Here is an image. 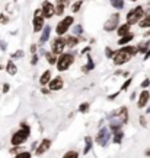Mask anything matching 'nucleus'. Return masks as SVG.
<instances>
[{"instance_id": "37", "label": "nucleus", "mask_w": 150, "mask_h": 158, "mask_svg": "<svg viewBox=\"0 0 150 158\" xmlns=\"http://www.w3.org/2000/svg\"><path fill=\"white\" fill-rule=\"evenodd\" d=\"M0 22H2V23H6V22H7V19L5 18V15H0Z\"/></svg>"}, {"instance_id": "20", "label": "nucleus", "mask_w": 150, "mask_h": 158, "mask_svg": "<svg viewBox=\"0 0 150 158\" xmlns=\"http://www.w3.org/2000/svg\"><path fill=\"white\" fill-rule=\"evenodd\" d=\"M6 70H7V73L9 75H16L18 69H16V64L13 62H9L7 64H6Z\"/></svg>"}, {"instance_id": "38", "label": "nucleus", "mask_w": 150, "mask_h": 158, "mask_svg": "<svg viewBox=\"0 0 150 158\" xmlns=\"http://www.w3.org/2000/svg\"><path fill=\"white\" fill-rule=\"evenodd\" d=\"M37 60H38V57H37V54H34V57H32V60H31V63H32V64H37Z\"/></svg>"}, {"instance_id": "42", "label": "nucleus", "mask_w": 150, "mask_h": 158, "mask_svg": "<svg viewBox=\"0 0 150 158\" xmlns=\"http://www.w3.org/2000/svg\"><path fill=\"white\" fill-rule=\"evenodd\" d=\"M22 56H23L22 51H19V53H16V54H13V57H22Z\"/></svg>"}, {"instance_id": "41", "label": "nucleus", "mask_w": 150, "mask_h": 158, "mask_svg": "<svg viewBox=\"0 0 150 158\" xmlns=\"http://www.w3.org/2000/svg\"><path fill=\"white\" fill-rule=\"evenodd\" d=\"M118 94H120V92H115V94H112V95H109V97H108V100H114V98H115V97H117Z\"/></svg>"}, {"instance_id": "13", "label": "nucleus", "mask_w": 150, "mask_h": 158, "mask_svg": "<svg viewBox=\"0 0 150 158\" xmlns=\"http://www.w3.org/2000/svg\"><path fill=\"white\" fill-rule=\"evenodd\" d=\"M63 86H64V82H63V79L60 76H57L56 79L50 81V91H60Z\"/></svg>"}, {"instance_id": "25", "label": "nucleus", "mask_w": 150, "mask_h": 158, "mask_svg": "<svg viewBox=\"0 0 150 158\" xmlns=\"http://www.w3.org/2000/svg\"><path fill=\"white\" fill-rule=\"evenodd\" d=\"M63 9H64V5H63V3H57V5L54 6V13H56V15H61V13H63Z\"/></svg>"}, {"instance_id": "33", "label": "nucleus", "mask_w": 150, "mask_h": 158, "mask_svg": "<svg viewBox=\"0 0 150 158\" xmlns=\"http://www.w3.org/2000/svg\"><path fill=\"white\" fill-rule=\"evenodd\" d=\"M131 82H133V79L130 78V79H127V81H125V82H124V84H122V86H121V89L120 91H125L128 88V86H130V85H131Z\"/></svg>"}, {"instance_id": "10", "label": "nucleus", "mask_w": 150, "mask_h": 158, "mask_svg": "<svg viewBox=\"0 0 150 158\" xmlns=\"http://www.w3.org/2000/svg\"><path fill=\"white\" fill-rule=\"evenodd\" d=\"M118 21H120V15H118V13L112 15V16L108 19V22L105 23V31H112L114 28H117Z\"/></svg>"}, {"instance_id": "3", "label": "nucleus", "mask_w": 150, "mask_h": 158, "mask_svg": "<svg viewBox=\"0 0 150 158\" xmlns=\"http://www.w3.org/2000/svg\"><path fill=\"white\" fill-rule=\"evenodd\" d=\"M143 16H144V10H143V7H141V6L134 7L131 12H128V15H127V25H134V23L140 22Z\"/></svg>"}, {"instance_id": "9", "label": "nucleus", "mask_w": 150, "mask_h": 158, "mask_svg": "<svg viewBox=\"0 0 150 158\" xmlns=\"http://www.w3.org/2000/svg\"><path fill=\"white\" fill-rule=\"evenodd\" d=\"M41 13L42 16L50 19V18L54 16V5H51L50 2H44L42 3V7H41Z\"/></svg>"}, {"instance_id": "36", "label": "nucleus", "mask_w": 150, "mask_h": 158, "mask_svg": "<svg viewBox=\"0 0 150 158\" xmlns=\"http://www.w3.org/2000/svg\"><path fill=\"white\" fill-rule=\"evenodd\" d=\"M106 57H114V54H112L111 48H106Z\"/></svg>"}, {"instance_id": "1", "label": "nucleus", "mask_w": 150, "mask_h": 158, "mask_svg": "<svg viewBox=\"0 0 150 158\" xmlns=\"http://www.w3.org/2000/svg\"><path fill=\"white\" fill-rule=\"evenodd\" d=\"M139 51H137V47H122L121 50H118L115 54H114V57H112V60H114V63L117 64V66H121V64H124V63H127L130 59H131V56H134V54H137Z\"/></svg>"}, {"instance_id": "45", "label": "nucleus", "mask_w": 150, "mask_h": 158, "mask_svg": "<svg viewBox=\"0 0 150 158\" xmlns=\"http://www.w3.org/2000/svg\"><path fill=\"white\" fill-rule=\"evenodd\" d=\"M35 48H37V45H31V51H32L34 54H35Z\"/></svg>"}, {"instance_id": "16", "label": "nucleus", "mask_w": 150, "mask_h": 158, "mask_svg": "<svg viewBox=\"0 0 150 158\" xmlns=\"http://www.w3.org/2000/svg\"><path fill=\"white\" fill-rule=\"evenodd\" d=\"M50 79H51V72L50 70H45L44 73L41 75V78H39V84L41 85L50 84Z\"/></svg>"}, {"instance_id": "47", "label": "nucleus", "mask_w": 150, "mask_h": 158, "mask_svg": "<svg viewBox=\"0 0 150 158\" xmlns=\"http://www.w3.org/2000/svg\"><path fill=\"white\" fill-rule=\"evenodd\" d=\"M147 113H150V107H149V110H147Z\"/></svg>"}, {"instance_id": "39", "label": "nucleus", "mask_w": 150, "mask_h": 158, "mask_svg": "<svg viewBox=\"0 0 150 158\" xmlns=\"http://www.w3.org/2000/svg\"><path fill=\"white\" fill-rule=\"evenodd\" d=\"M140 123H141V126H143V127H146V120H144V117H143V116L140 117Z\"/></svg>"}, {"instance_id": "11", "label": "nucleus", "mask_w": 150, "mask_h": 158, "mask_svg": "<svg viewBox=\"0 0 150 158\" xmlns=\"http://www.w3.org/2000/svg\"><path fill=\"white\" fill-rule=\"evenodd\" d=\"M51 147V141L50 139H42V141L39 142L38 148H37V155H42L44 152H47Z\"/></svg>"}, {"instance_id": "40", "label": "nucleus", "mask_w": 150, "mask_h": 158, "mask_svg": "<svg viewBox=\"0 0 150 158\" xmlns=\"http://www.w3.org/2000/svg\"><path fill=\"white\" fill-rule=\"evenodd\" d=\"M7 91H9V84H5V85H3V92L6 94Z\"/></svg>"}, {"instance_id": "12", "label": "nucleus", "mask_w": 150, "mask_h": 158, "mask_svg": "<svg viewBox=\"0 0 150 158\" xmlns=\"http://www.w3.org/2000/svg\"><path fill=\"white\" fill-rule=\"evenodd\" d=\"M149 98H150V92L144 89L143 92H141V94H140V98H139V101H137V106H139V108H144L146 104L149 102Z\"/></svg>"}, {"instance_id": "44", "label": "nucleus", "mask_w": 150, "mask_h": 158, "mask_svg": "<svg viewBox=\"0 0 150 158\" xmlns=\"http://www.w3.org/2000/svg\"><path fill=\"white\" fill-rule=\"evenodd\" d=\"M58 3H63V5H66V3H69V0H57Z\"/></svg>"}, {"instance_id": "14", "label": "nucleus", "mask_w": 150, "mask_h": 158, "mask_svg": "<svg viewBox=\"0 0 150 158\" xmlns=\"http://www.w3.org/2000/svg\"><path fill=\"white\" fill-rule=\"evenodd\" d=\"M115 116H118V117H120V120L122 122V124L127 123V122H128V108L127 107H121L117 113H115Z\"/></svg>"}, {"instance_id": "24", "label": "nucleus", "mask_w": 150, "mask_h": 158, "mask_svg": "<svg viewBox=\"0 0 150 158\" xmlns=\"http://www.w3.org/2000/svg\"><path fill=\"white\" fill-rule=\"evenodd\" d=\"M45 57H47V60H48L50 64H56L57 63V59H56V54H54V53H47Z\"/></svg>"}, {"instance_id": "22", "label": "nucleus", "mask_w": 150, "mask_h": 158, "mask_svg": "<svg viewBox=\"0 0 150 158\" xmlns=\"http://www.w3.org/2000/svg\"><path fill=\"white\" fill-rule=\"evenodd\" d=\"M122 138H124V133H122V130H118V132H115L114 133V143H121Z\"/></svg>"}, {"instance_id": "29", "label": "nucleus", "mask_w": 150, "mask_h": 158, "mask_svg": "<svg viewBox=\"0 0 150 158\" xmlns=\"http://www.w3.org/2000/svg\"><path fill=\"white\" fill-rule=\"evenodd\" d=\"M31 157H32V154L28 152V151H25V152L16 154V157H15V158H31Z\"/></svg>"}, {"instance_id": "26", "label": "nucleus", "mask_w": 150, "mask_h": 158, "mask_svg": "<svg viewBox=\"0 0 150 158\" xmlns=\"http://www.w3.org/2000/svg\"><path fill=\"white\" fill-rule=\"evenodd\" d=\"M140 27H141V28H147V27H149L150 28V18L144 16V19L140 21Z\"/></svg>"}, {"instance_id": "34", "label": "nucleus", "mask_w": 150, "mask_h": 158, "mask_svg": "<svg viewBox=\"0 0 150 158\" xmlns=\"http://www.w3.org/2000/svg\"><path fill=\"white\" fill-rule=\"evenodd\" d=\"M149 85H150V79H144V81L141 82V88H143V89H146Z\"/></svg>"}, {"instance_id": "23", "label": "nucleus", "mask_w": 150, "mask_h": 158, "mask_svg": "<svg viewBox=\"0 0 150 158\" xmlns=\"http://www.w3.org/2000/svg\"><path fill=\"white\" fill-rule=\"evenodd\" d=\"M77 43H79V40L76 38V37H69V38H66V45L67 47H74Z\"/></svg>"}, {"instance_id": "6", "label": "nucleus", "mask_w": 150, "mask_h": 158, "mask_svg": "<svg viewBox=\"0 0 150 158\" xmlns=\"http://www.w3.org/2000/svg\"><path fill=\"white\" fill-rule=\"evenodd\" d=\"M109 138H111L109 130L106 129V127H102V129L98 132L96 142H98V145H101V147H106V143H108V141H109Z\"/></svg>"}, {"instance_id": "48", "label": "nucleus", "mask_w": 150, "mask_h": 158, "mask_svg": "<svg viewBox=\"0 0 150 158\" xmlns=\"http://www.w3.org/2000/svg\"><path fill=\"white\" fill-rule=\"evenodd\" d=\"M133 2H134V0H133Z\"/></svg>"}, {"instance_id": "30", "label": "nucleus", "mask_w": 150, "mask_h": 158, "mask_svg": "<svg viewBox=\"0 0 150 158\" xmlns=\"http://www.w3.org/2000/svg\"><path fill=\"white\" fill-rule=\"evenodd\" d=\"M93 69V60L89 57V62H88V66H85L83 68V72H89V70H92Z\"/></svg>"}, {"instance_id": "5", "label": "nucleus", "mask_w": 150, "mask_h": 158, "mask_svg": "<svg viewBox=\"0 0 150 158\" xmlns=\"http://www.w3.org/2000/svg\"><path fill=\"white\" fill-rule=\"evenodd\" d=\"M72 23H73V16H66L64 19H61L60 22L57 23V34L58 35H63V34H66L67 32V29L72 27Z\"/></svg>"}, {"instance_id": "19", "label": "nucleus", "mask_w": 150, "mask_h": 158, "mask_svg": "<svg viewBox=\"0 0 150 158\" xmlns=\"http://www.w3.org/2000/svg\"><path fill=\"white\" fill-rule=\"evenodd\" d=\"M118 35L120 37H124V35H127L130 34V25H127V23H124V25H121L120 28H118Z\"/></svg>"}, {"instance_id": "31", "label": "nucleus", "mask_w": 150, "mask_h": 158, "mask_svg": "<svg viewBox=\"0 0 150 158\" xmlns=\"http://www.w3.org/2000/svg\"><path fill=\"white\" fill-rule=\"evenodd\" d=\"M88 108H89V102H83V104H80L79 111H80V113H86V111H88Z\"/></svg>"}, {"instance_id": "8", "label": "nucleus", "mask_w": 150, "mask_h": 158, "mask_svg": "<svg viewBox=\"0 0 150 158\" xmlns=\"http://www.w3.org/2000/svg\"><path fill=\"white\" fill-rule=\"evenodd\" d=\"M64 47H66V38H56L53 41V51L51 53H54V54H61L63 50H64Z\"/></svg>"}, {"instance_id": "21", "label": "nucleus", "mask_w": 150, "mask_h": 158, "mask_svg": "<svg viewBox=\"0 0 150 158\" xmlns=\"http://www.w3.org/2000/svg\"><path fill=\"white\" fill-rule=\"evenodd\" d=\"M133 37H134L133 34H127V35H124V37H121V40H118V44H121V45L127 44V43H130V41L133 40Z\"/></svg>"}, {"instance_id": "7", "label": "nucleus", "mask_w": 150, "mask_h": 158, "mask_svg": "<svg viewBox=\"0 0 150 158\" xmlns=\"http://www.w3.org/2000/svg\"><path fill=\"white\" fill-rule=\"evenodd\" d=\"M42 28H44V16L41 13V9H38L34 13V31L39 32Z\"/></svg>"}, {"instance_id": "32", "label": "nucleus", "mask_w": 150, "mask_h": 158, "mask_svg": "<svg viewBox=\"0 0 150 158\" xmlns=\"http://www.w3.org/2000/svg\"><path fill=\"white\" fill-rule=\"evenodd\" d=\"M80 6H82V2H80V0L74 2V3H73V6H72V10L73 12H77L79 9H80Z\"/></svg>"}, {"instance_id": "35", "label": "nucleus", "mask_w": 150, "mask_h": 158, "mask_svg": "<svg viewBox=\"0 0 150 158\" xmlns=\"http://www.w3.org/2000/svg\"><path fill=\"white\" fill-rule=\"evenodd\" d=\"M74 32H76V34H82V27H80V25L74 27Z\"/></svg>"}, {"instance_id": "18", "label": "nucleus", "mask_w": 150, "mask_h": 158, "mask_svg": "<svg viewBox=\"0 0 150 158\" xmlns=\"http://www.w3.org/2000/svg\"><path fill=\"white\" fill-rule=\"evenodd\" d=\"M92 149V138L90 136H86L85 138V149H83V154H89V151Z\"/></svg>"}, {"instance_id": "17", "label": "nucleus", "mask_w": 150, "mask_h": 158, "mask_svg": "<svg viewBox=\"0 0 150 158\" xmlns=\"http://www.w3.org/2000/svg\"><path fill=\"white\" fill-rule=\"evenodd\" d=\"M50 32H51V28H50V27H44V31H42V34H41V38H39L41 44H42V43H45L47 40L50 38Z\"/></svg>"}, {"instance_id": "4", "label": "nucleus", "mask_w": 150, "mask_h": 158, "mask_svg": "<svg viewBox=\"0 0 150 158\" xmlns=\"http://www.w3.org/2000/svg\"><path fill=\"white\" fill-rule=\"evenodd\" d=\"M73 60H74V57H73V54H67V53H64V54H61L58 59H57V69L60 70V72H63V70H67V69L72 66Z\"/></svg>"}, {"instance_id": "15", "label": "nucleus", "mask_w": 150, "mask_h": 158, "mask_svg": "<svg viewBox=\"0 0 150 158\" xmlns=\"http://www.w3.org/2000/svg\"><path fill=\"white\" fill-rule=\"evenodd\" d=\"M121 126H122V122L120 118H114V120L109 122V129H111L114 133L118 132V130H121Z\"/></svg>"}, {"instance_id": "28", "label": "nucleus", "mask_w": 150, "mask_h": 158, "mask_svg": "<svg viewBox=\"0 0 150 158\" xmlns=\"http://www.w3.org/2000/svg\"><path fill=\"white\" fill-rule=\"evenodd\" d=\"M111 5L114 6V7H117V9H122L124 2H122V0H111Z\"/></svg>"}, {"instance_id": "27", "label": "nucleus", "mask_w": 150, "mask_h": 158, "mask_svg": "<svg viewBox=\"0 0 150 158\" xmlns=\"http://www.w3.org/2000/svg\"><path fill=\"white\" fill-rule=\"evenodd\" d=\"M63 158H79V154L76 152V151H67V152L63 155Z\"/></svg>"}, {"instance_id": "2", "label": "nucleus", "mask_w": 150, "mask_h": 158, "mask_svg": "<svg viewBox=\"0 0 150 158\" xmlns=\"http://www.w3.org/2000/svg\"><path fill=\"white\" fill-rule=\"evenodd\" d=\"M29 132H31V129H29L28 124L22 123L21 124V129L18 130V132H15L13 136H12V139H10L12 145H13V147H19V145H22L23 142L28 139Z\"/></svg>"}, {"instance_id": "46", "label": "nucleus", "mask_w": 150, "mask_h": 158, "mask_svg": "<svg viewBox=\"0 0 150 158\" xmlns=\"http://www.w3.org/2000/svg\"><path fill=\"white\" fill-rule=\"evenodd\" d=\"M146 16L150 18V9H147V12H146Z\"/></svg>"}, {"instance_id": "43", "label": "nucleus", "mask_w": 150, "mask_h": 158, "mask_svg": "<svg viewBox=\"0 0 150 158\" xmlns=\"http://www.w3.org/2000/svg\"><path fill=\"white\" fill-rule=\"evenodd\" d=\"M149 57H150V51L147 50V53H146V54H144V60H147V59H149Z\"/></svg>"}]
</instances>
